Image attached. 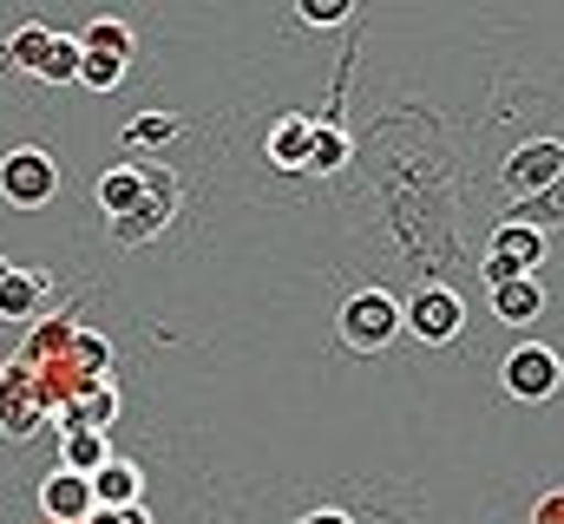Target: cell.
Returning a JSON list of instances; mask_svg holds the SVG:
<instances>
[{
  "label": "cell",
  "mask_w": 564,
  "mask_h": 524,
  "mask_svg": "<svg viewBox=\"0 0 564 524\" xmlns=\"http://www.w3.org/2000/svg\"><path fill=\"white\" fill-rule=\"evenodd\" d=\"M171 210H177V177H171L164 164H151V190L139 197V210L112 217V243H151V237L171 223Z\"/></svg>",
  "instance_id": "obj_6"
},
{
  "label": "cell",
  "mask_w": 564,
  "mask_h": 524,
  "mask_svg": "<svg viewBox=\"0 0 564 524\" xmlns=\"http://www.w3.org/2000/svg\"><path fill=\"white\" fill-rule=\"evenodd\" d=\"M171 138H177V119H171V112H144V119L126 125V144H132V151H139V144H171Z\"/></svg>",
  "instance_id": "obj_22"
},
{
  "label": "cell",
  "mask_w": 564,
  "mask_h": 524,
  "mask_svg": "<svg viewBox=\"0 0 564 524\" xmlns=\"http://www.w3.org/2000/svg\"><path fill=\"white\" fill-rule=\"evenodd\" d=\"M302 524H355V518H348V512H308Z\"/></svg>",
  "instance_id": "obj_27"
},
{
  "label": "cell",
  "mask_w": 564,
  "mask_h": 524,
  "mask_svg": "<svg viewBox=\"0 0 564 524\" xmlns=\"http://www.w3.org/2000/svg\"><path fill=\"white\" fill-rule=\"evenodd\" d=\"M112 419H119V387L112 381H93L79 400L59 406V433H106Z\"/></svg>",
  "instance_id": "obj_11"
},
{
  "label": "cell",
  "mask_w": 564,
  "mask_h": 524,
  "mask_svg": "<svg viewBox=\"0 0 564 524\" xmlns=\"http://www.w3.org/2000/svg\"><path fill=\"white\" fill-rule=\"evenodd\" d=\"M106 459H112L106 433H66V439H59V466H66V472H79V479H93Z\"/></svg>",
  "instance_id": "obj_17"
},
{
  "label": "cell",
  "mask_w": 564,
  "mask_h": 524,
  "mask_svg": "<svg viewBox=\"0 0 564 524\" xmlns=\"http://www.w3.org/2000/svg\"><path fill=\"white\" fill-rule=\"evenodd\" d=\"M499 381L512 400H525V406H539V400H552L564 387V361L558 348H539V341H525V348H512L506 354V368H499Z\"/></svg>",
  "instance_id": "obj_3"
},
{
  "label": "cell",
  "mask_w": 564,
  "mask_h": 524,
  "mask_svg": "<svg viewBox=\"0 0 564 524\" xmlns=\"http://www.w3.org/2000/svg\"><path fill=\"white\" fill-rule=\"evenodd\" d=\"M355 13V0H302V20L308 26H335V20H348Z\"/></svg>",
  "instance_id": "obj_24"
},
{
  "label": "cell",
  "mask_w": 564,
  "mask_h": 524,
  "mask_svg": "<svg viewBox=\"0 0 564 524\" xmlns=\"http://www.w3.org/2000/svg\"><path fill=\"white\" fill-rule=\"evenodd\" d=\"M545 262V230H532V223H499V237H492V250H486V282L499 288V282H519V275H532Z\"/></svg>",
  "instance_id": "obj_5"
},
{
  "label": "cell",
  "mask_w": 564,
  "mask_h": 524,
  "mask_svg": "<svg viewBox=\"0 0 564 524\" xmlns=\"http://www.w3.org/2000/svg\"><path fill=\"white\" fill-rule=\"evenodd\" d=\"M46 46H53V26H20V33L7 40V66H20V73H33V79H40Z\"/></svg>",
  "instance_id": "obj_19"
},
{
  "label": "cell",
  "mask_w": 564,
  "mask_h": 524,
  "mask_svg": "<svg viewBox=\"0 0 564 524\" xmlns=\"http://www.w3.org/2000/svg\"><path fill=\"white\" fill-rule=\"evenodd\" d=\"M46 269H7V282H0V321H33V308L46 302Z\"/></svg>",
  "instance_id": "obj_13"
},
{
  "label": "cell",
  "mask_w": 564,
  "mask_h": 524,
  "mask_svg": "<svg viewBox=\"0 0 564 524\" xmlns=\"http://www.w3.org/2000/svg\"><path fill=\"white\" fill-rule=\"evenodd\" d=\"M492 315H499V321H512V328H525V321H539V315H545V288H539L532 275L499 282V288H492Z\"/></svg>",
  "instance_id": "obj_14"
},
{
  "label": "cell",
  "mask_w": 564,
  "mask_h": 524,
  "mask_svg": "<svg viewBox=\"0 0 564 524\" xmlns=\"http://www.w3.org/2000/svg\"><path fill=\"white\" fill-rule=\"evenodd\" d=\"M79 66H86L79 33H53V46H46V59H40V79H46V86H79Z\"/></svg>",
  "instance_id": "obj_15"
},
{
  "label": "cell",
  "mask_w": 564,
  "mask_h": 524,
  "mask_svg": "<svg viewBox=\"0 0 564 524\" xmlns=\"http://www.w3.org/2000/svg\"><path fill=\"white\" fill-rule=\"evenodd\" d=\"M348 164V138L335 125H315V144H308V164L302 171H341Z\"/></svg>",
  "instance_id": "obj_20"
},
{
  "label": "cell",
  "mask_w": 564,
  "mask_h": 524,
  "mask_svg": "<svg viewBox=\"0 0 564 524\" xmlns=\"http://www.w3.org/2000/svg\"><path fill=\"white\" fill-rule=\"evenodd\" d=\"M86 524H158V518H151L144 505H132V512H93Z\"/></svg>",
  "instance_id": "obj_26"
},
{
  "label": "cell",
  "mask_w": 564,
  "mask_h": 524,
  "mask_svg": "<svg viewBox=\"0 0 564 524\" xmlns=\"http://www.w3.org/2000/svg\"><path fill=\"white\" fill-rule=\"evenodd\" d=\"M144 190H151V157H126V164H112V171L99 177V204H106V223H112V217H126V210H139Z\"/></svg>",
  "instance_id": "obj_12"
},
{
  "label": "cell",
  "mask_w": 564,
  "mask_h": 524,
  "mask_svg": "<svg viewBox=\"0 0 564 524\" xmlns=\"http://www.w3.org/2000/svg\"><path fill=\"white\" fill-rule=\"evenodd\" d=\"M512 223H532V230H545V223H564V177L545 190V197H532V204H519V217Z\"/></svg>",
  "instance_id": "obj_21"
},
{
  "label": "cell",
  "mask_w": 564,
  "mask_h": 524,
  "mask_svg": "<svg viewBox=\"0 0 564 524\" xmlns=\"http://www.w3.org/2000/svg\"><path fill=\"white\" fill-rule=\"evenodd\" d=\"M394 335H401V302L388 288H361V295L341 302V341L355 354H381Z\"/></svg>",
  "instance_id": "obj_1"
},
{
  "label": "cell",
  "mask_w": 564,
  "mask_h": 524,
  "mask_svg": "<svg viewBox=\"0 0 564 524\" xmlns=\"http://www.w3.org/2000/svg\"><path fill=\"white\" fill-rule=\"evenodd\" d=\"M40 518L46 524H86L93 518V479H79V472H46L40 479Z\"/></svg>",
  "instance_id": "obj_9"
},
{
  "label": "cell",
  "mask_w": 564,
  "mask_h": 524,
  "mask_svg": "<svg viewBox=\"0 0 564 524\" xmlns=\"http://www.w3.org/2000/svg\"><path fill=\"white\" fill-rule=\"evenodd\" d=\"M401 328L440 348V341H453V335L466 328V302H459L453 288H440V282H433V288H421V295L401 308Z\"/></svg>",
  "instance_id": "obj_7"
},
{
  "label": "cell",
  "mask_w": 564,
  "mask_h": 524,
  "mask_svg": "<svg viewBox=\"0 0 564 524\" xmlns=\"http://www.w3.org/2000/svg\"><path fill=\"white\" fill-rule=\"evenodd\" d=\"M79 46H86V53H106V59H132V26L106 13V20H93V26L79 33Z\"/></svg>",
  "instance_id": "obj_18"
},
{
  "label": "cell",
  "mask_w": 564,
  "mask_h": 524,
  "mask_svg": "<svg viewBox=\"0 0 564 524\" xmlns=\"http://www.w3.org/2000/svg\"><path fill=\"white\" fill-rule=\"evenodd\" d=\"M532 524H564V485H558V492H545V499L532 505Z\"/></svg>",
  "instance_id": "obj_25"
},
{
  "label": "cell",
  "mask_w": 564,
  "mask_h": 524,
  "mask_svg": "<svg viewBox=\"0 0 564 524\" xmlns=\"http://www.w3.org/2000/svg\"><path fill=\"white\" fill-rule=\"evenodd\" d=\"M53 190H59V164H53V151H40V144H13V151L0 157V197H7V204L33 210V204H46Z\"/></svg>",
  "instance_id": "obj_2"
},
{
  "label": "cell",
  "mask_w": 564,
  "mask_h": 524,
  "mask_svg": "<svg viewBox=\"0 0 564 524\" xmlns=\"http://www.w3.org/2000/svg\"><path fill=\"white\" fill-rule=\"evenodd\" d=\"M132 505H144V472H139V459L112 452L93 472V512H132Z\"/></svg>",
  "instance_id": "obj_10"
},
{
  "label": "cell",
  "mask_w": 564,
  "mask_h": 524,
  "mask_svg": "<svg viewBox=\"0 0 564 524\" xmlns=\"http://www.w3.org/2000/svg\"><path fill=\"white\" fill-rule=\"evenodd\" d=\"M126 79V59H106V53H86V66H79V86L86 92H112Z\"/></svg>",
  "instance_id": "obj_23"
},
{
  "label": "cell",
  "mask_w": 564,
  "mask_h": 524,
  "mask_svg": "<svg viewBox=\"0 0 564 524\" xmlns=\"http://www.w3.org/2000/svg\"><path fill=\"white\" fill-rule=\"evenodd\" d=\"M308 144H315V125L308 119H276V131H270V164L302 171L308 164Z\"/></svg>",
  "instance_id": "obj_16"
},
{
  "label": "cell",
  "mask_w": 564,
  "mask_h": 524,
  "mask_svg": "<svg viewBox=\"0 0 564 524\" xmlns=\"http://www.w3.org/2000/svg\"><path fill=\"white\" fill-rule=\"evenodd\" d=\"M7 269H13V262H7V256H0V282H7Z\"/></svg>",
  "instance_id": "obj_28"
},
{
  "label": "cell",
  "mask_w": 564,
  "mask_h": 524,
  "mask_svg": "<svg viewBox=\"0 0 564 524\" xmlns=\"http://www.w3.org/2000/svg\"><path fill=\"white\" fill-rule=\"evenodd\" d=\"M40 419H46V400L33 387V374H26L20 361H7V368H0V433H7V439H33Z\"/></svg>",
  "instance_id": "obj_8"
},
{
  "label": "cell",
  "mask_w": 564,
  "mask_h": 524,
  "mask_svg": "<svg viewBox=\"0 0 564 524\" xmlns=\"http://www.w3.org/2000/svg\"><path fill=\"white\" fill-rule=\"evenodd\" d=\"M558 177H564V144L558 138H532V144H519V151L506 157V190H512L519 204L545 197Z\"/></svg>",
  "instance_id": "obj_4"
}]
</instances>
